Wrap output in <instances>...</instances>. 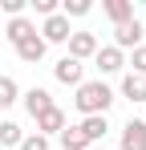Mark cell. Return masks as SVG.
Segmentation results:
<instances>
[{"label": "cell", "mask_w": 146, "mask_h": 150, "mask_svg": "<svg viewBox=\"0 0 146 150\" xmlns=\"http://www.w3.org/2000/svg\"><path fill=\"white\" fill-rule=\"evenodd\" d=\"M16 150H49V138H45V134H24Z\"/></svg>", "instance_id": "obj_20"}, {"label": "cell", "mask_w": 146, "mask_h": 150, "mask_svg": "<svg viewBox=\"0 0 146 150\" xmlns=\"http://www.w3.org/2000/svg\"><path fill=\"white\" fill-rule=\"evenodd\" d=\"M142 33H146V28H142L138 16H134V21H126V25H114V49H118V53H126V49L134 53L138 45H142Z\"/></svg>", "instance_id": "obj_4"}, {"label": "cell", "mask_w": 146, "mask_h": 150, "mask_svg": "<svg viewBox=\"0 0 146 150\" xmlns=\"http://www.w3.org/2000/svg\"><path fill=\"white\" fill-rule=\"evenodd\" d=\"M33 33H37V25H33L28 16H12V21L4 25V41H8V45L16 49V45H21V41H28Z\"/></svg>", "instance_id": "obj_10"}, {"label": "cell", "mask_w": 146, "mask_h": 150, "mask_svg": "<svg viewBox=\"0 0 146 150\" xmlns=\"http://www.w3.org/2000/svg\"><path fill=\"white\" fill-rule=\"evenodd\" d=\"M122 150H146V122L142 118H130L122 126Z\"/></svg>", "instance_id": "obj_9"}, {"label": "cell", "mask_w": 146, "mask_h": 150, "mask_svg": "<svg viewBox=\"0 0 146 150\" xmlns=\"http://www.w3.org/2000/svg\"><path fill=\"white\" fill-rule=\"evenodd\" d=\"M73 105L81 110V118H94V114H101V118H106V110L114 105V89H110L101 77H97V81H81V85H77Z\"/></svg>", "instance_id": "obj_1"}, {"label": "cell", "mask_w": 146, "mask_h": 150, "mask_svg": "<svg viewBox=\"0 0 146 150\" xmlns=\"http://www.w3.org/2000/svg\"><path fill=\"white\" fill-rule=\"evenodd\" d=\"M122 98L146 101V77H138V73H122Z\"/></svg>", "instance_id": "obj_13"}, {"label": "cell", "mask_w": 146, "mask_h": 150, "mask_svg": "<svg viewBox=\"0 0 146 150\" xmlns=\"http://www.w3.org/2000/svg\"><path fill=\"white\" fill-rule=\"evenodd\" d=\"M101 8H106V16H110L114 25H126V21H134V4H130V0H106Z\"/></svg>", "instance_id": "obj_14"}, {"label": "cell", "mask_w": 146, "mask_h": 150, "mask_svg": "<svg viewBox=\"0 0 146 150\" xmlns=\"http://www.w3.org/2000/svg\"><path fill=\"white\" fill-rule=\"evenodd\" d=\"M21 138H24V130L16 122H8V118L0 122V146H21Z\"/></svg>", "instance_id": "obj_16"}, {"label": "cell", "mask_w": 146, "mask_h": 150, "mask_svg": "<svg viewBox=\"0 0 146 150\" xmlns=\"http://www.w3.org/2000/svg\"><path fill=\"white\" fill-rule=\"evenodd\" d=\"M77 130H81V134H85V142L94 146V142H101V138L110 134V122H106L101 114H94V118H81V122H77Z\"/></svg>", "instance_id": "obj_12"}, {"label": "cell", "mask_w": 146, "mask_h": 150, "mask_svg": "<svg viewBox=\"0 0 146 150\" xmlns=\"http://www.w3.org/2000/svg\"><path fill=\"white\" fill-rule=\"evenodd\" d=\"M24 4H28V0H0V8H4L8 16H21V12H24Z\"/></svg>", "instance_id": "obj_22"}, {"label": "cell", "mask_w": 146, "mask_h": 150, "mask_svg": "<svg viewBox=\"0 0 146 150\" xmlns=\"http://www.w3.org/2000/svg\"><path fill=\"white\" fill-rule=\"evenodd\" d=\"M28 4H33L41 16H53V12H61V4H57V0H28Z\"/></svg>", "instance_id": "obj_21"}, {"label": "cell", "mask_w": 146, "mask_h": 150, "mask_svg": "<svg viewBox=\"0 0 146 150\" xmlns=\"http://www.w3.org/2000/svg\"><path fill=\"white\" fill-rule=\"evenodd\" d=\"M57 142H61V150H89V142H85V134H81L77 126H65V130L57 134Z\"/></svg>", "instance_id": "obj_15"}, {"label": "cell", "mask_w": 146, "mask_h": 150, "mask_svg": "<svg viewBox=\"0 0 146 150\" xmlns=\"http://www.w3.org/2000/svg\"><path fill=\"white\" fill-rule=\"evenodd\" d=\"M142 28H146V16H142Z\"/></svg>", "instance_id": "obj_23"}, {"label": "cell", "mask_w": 146, "mask_h": 150, "mask_svg": "<svg viewBox=\"0 0 146 150\" xmlns=\"http://www.w3.org/2000/svg\"><path fill=\"white\" fill-rule=\"evenodd\" d=\"M94 69H97L101 77L122 73V69H126V53H118L114 45H97V53H94Z\"/></svg>", "instance_id": "obj_3"}, {"label": "cell", "mask_w": 146, "mask_h": 150, "mask_svg": "<svg viewBox=\"0 0 146 150\" xmlns=\"http://www.w3.org/2000/svg\"><path fill=\"white\" fill-rule=\"evenodd\" d=\"M69 126V118H65V110L61 105H53V110H45L41 118H37V134H45V138H53V134H61Z\"/></svg>", "instance_id": "obj_8"}, {"label": "cell", "mask_w": 146, "mask_h": 150, "mask_svg": "<svg viewBox=\"0 0 146 150\" xmlns=\"http://www.w3.org/2000/svg\"><path fill=\"white\" fill-rule=\"evenodd\" d=\"M45 53H49V45L37 37V33H33L28 41H21V45H16V57H21L24 65H37V61H45Z\"/></svg>", "instance_id": "obj_11"}, {"label": "cell", "mask_w": 146, "mask_h": 150, "mask_svg": "<svg viewBox=\"0 0 146 150\" xmlns=\"http://www.w3.org/2000/svg\"><path fill=\"white\" fill-rule=\"evenodd\" d=\"M21 101H24V110H28V118H41L45 110H53V105H57V101H53V93H49L45 85H33Z\"/></svg>", "instance_id": "obj_7"}, {"label": "cell", "mask_w": 146, "mask_h": 150, "mask_svg": "<svg viewBox=\"0 0 146 150\" xmlns=\"http://www.w3.org/2000/svg\"><path fill=\"white\" fill-rule=\"evenodd\" d=\"M12 101H21V85H16L12 77H0V105L8 110Z\"/></svg>", "instance_id": "obj_17"}, {"label": "cell", "mask_w": 146, "mask_h": 150, "mask_svg": "<svg viewBox=\"0 0 146 150\" xmlns=\"http://www.w3.org/2000/svg\"><path fill=\"white\" fill-rule=\"evenodd\" d=\"M65 45H69L65 57H73V61H81V65H85V61H94V53H97V37H94V33H73Z\"/></svg>", "instance_id": "obj_5"}, {"label": "cell", "mask_w": 146, "mask_h": 150, "mask_svg": "<svg viewBox=\"0 0 146 150\" xmlns=\"http://www.w3.org/2000/svg\"><path fill=\"white\" fill-rule=\"evenodd\" d=\"M89 8H94L89 0H61V16H65V21H69V16H89Z\"/></svg>", "instance_id": "obj_18"}, {"label": "cell", "mask_w": 146, "mask_h": 150, "mask_svg": "<svg viewBox=\"0 0 146 150\" xmlns=\"http://www.w3.org/2000/svg\"><path fill=\"white\" fill-rule=\"evenodd\" d=\"M142 122H146V118H142Z\"/></svg>", "instance_id": "obj_25"}, {"label": "cell", "mask_w": 146, "mask_h": 150, "mask_svg": "<svg viewBox=\"0 0 146 150\" xmlns=\"http://www.w3.org/2000/svg\"><path fill=\"white\" fill-rule=\"evenodd\" d=\"M0 110H4V105H0Z\"/></svg>", "instance_id": "obj_24"}, {"label": "cell", "mask_w": 146, "mask_h": 150, "mask_svg": "<svg viewBox=\"0 0 146 150\" xmlns=\"http://www.w3.org/2000/svg\"><path fill=\"white\" fill-rule=\"evenodd\" d=\"M126 65H130V73L146 77V45H138V49L130 53V61H126Z\"/></svg>", "instance_id": "obj_19"}, {"label": "cell", "mask_w": 146, "mask_h": 150, "mask_svg": "<svg viewBox=\"0 0 146 150\" xmlns=\"http://www.w3.org/2000/svg\"><path fill=\"white\" fill-rule=\"evenodd\" d=\"M37 37H41L45 45H65L73 37V28H69V21H65L61 12H53V16H45V25L37 28Z\"/></svg>", "instance_id": "obj_2"}, {"label": "cell", "mask_w": 146, "mask_h": 150, "mask_svg": "<svg viewBox=\"0 0 146 150\" xmlns=\"http://www.w3.org/2000/svg\"><path fill=\"white\" fill-rule=\"evenodd\" d=\"M53 77H57L61 85H73V89H77V85L85 81V65H81V61H73V57H61V61L53 65Z\"/></svg>", "instance_id": "obj_6"}]
</instances>
